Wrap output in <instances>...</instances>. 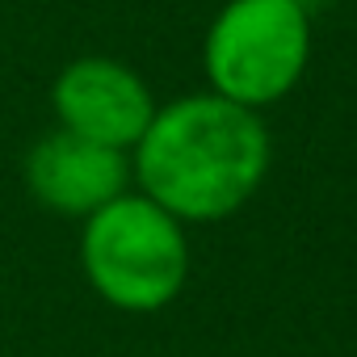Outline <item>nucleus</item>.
Here are the masks:
<instances>
[{
	"instance_id": "f257e3e1",
	"label": "nucleus",
	"mask_w": 357,
	"mask_h": 357,
	"mask_svg": "<svg viewBox=\"0 0 357 357\" xmlns=\"http://www.w3.org/2000/svg\"><path fill=\"white\" fill-rule=\"evenodd\" d=\"M269 172V135L257 109L219 93L155 105L143 139L130 147V181L181 223H219L236 215Z\"/></svg>"
},
{
	"instance_id": "39448f33",
	"label": "nucleus",
	"mask_w": 357,
	"mask_h": 357,
	"mask_svg": "<svg viewBox=\"0 0 357 357\" xmlns=\"http://www.w3.org/2000/svg\"><path fill=\"white\" fill-rule=\"evenodd\" d=\"M130 185V151L80 139L72 130H51L43 135L30 155H26V190L34 194L38 206L68 215V219H89Z\"/></svg>"
},
{
	"instance_id": "7ed1b4c3",
	"label": "nucleus",
	"mask_w": 357,
	"mask_h": 357,
	"mask_svg": "<svg viewBox=\"0 0 357 357\" xmlns=\"http://www.w3.org/2000/svg\"><path fill=\"white\" fill-rule=\"evenodd\" d=\"M311 17L303 0H227L202 43L211 93L265 109L307 72Z\"/></svg>"
},
{
	"instance_id": "20e7f679",
	"label": "nucleus",
	"mask_w": 357,
	"mask_h": 357,
	"mask_svg": "<svg viewBox=\"0 0 357 357\" xmlns=\"http://www.w3.org/2000/svg\"><path fill=\"white\" fill-rule=\"evenodd\" d=\"M51 105H55L59 130H72L80 139H93L118 151H130L155 114V97L147 80L135 68L105 55L72 59L51 84Z\"/></svg>"
},
{
	"instance_id": "f03ea898",
	"label": "nucleus",
	"mask_w": 357,
	"mask_h": 357,
	"mask_svg": "<svg viewBox=\"0 0 357 357\" xmlns=\"http://www.w3.org/2000/svg\"><path fill=\"white\" fill-rule=\"evenodd\" d=\"M80 265L89 286L118 311H160L185 286L190 244L181 219H172L147 194H118L84 219Z\"/></svg>"
}]
</instances>
